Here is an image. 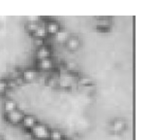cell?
<instances>
[{
  "instance_id": "30bf717a",
  "label": "cell",
  "mask_w": 152,
  "mask_h": 140,
  "mask_svg": "<svg viewBox=\"0 0 152 140\" xmlns=\"http://www.w3.org/2000/svg\"><path fill=\"white\" fill-rule=\"evenodd\" d=\"M23 79L26 81H32L37 77V73L33 69H26L23 71Z\"/></svg>"
},
{
  "instance_id": "4fadbf2b",
  "label": "cell",
  "mask_w": 152,
  "mask_h": 140,
  "mask_svg": "<svg viewBox=\"0 0 152 140\" xmlns=\"http://www.w3.org/2000/svg\"><path fill=\"white\" fill-rule=\"evenodd\" d=\"M50 138L51 140H60L61 138H63V134L59 130H50Z\"/></svg>"
},
{
  "instance_id": "7a4b0ae2",
  "label": "cell",
  "mask_w": 152,
  "mask_h": 140,
  "mask_svg": "<svg viewBox=\"0 0 152 140\" xmlns=\"http://www.w3.org/2000/svg\"><path fill=\"white\" fill-rule=\"evenodd\" d=\"M23 117H24V114L20 109H16L12 112H9L6 114V120L12 125L21 124Z\"/></svg>"
},
{
  "instance_id": "6da1fadb",
  "label": "cell",
  "mask_w": 152,
  "mask_h": 140,
  "mask_svg": "<svg viewBox=\"0 0 152 140\" xmlns=\"http://www.w3.org/2000/svg\"><path fill=\"white\" fill-rule=\"evenodd\" d=\"M30 130L33 137L38 140H47L50 138V130L44 124L37 123Z\"/></svg>"
},
{
  "instance_id": "9a60e30c",
  "label": "cell",
  "mask_w": 152,
  "mask_h": 140,
  "mask_svg": "<svg viewBox=\"0 0 152 140\" xmlns=\"http://www.w3.org/2000/svg\"><path fill=\"white\" fill-rule=\"evenodd\" d=\"M7 88H8V84H7V81H3L0 80V94L5 93Z\"/></svg>"
},
{
  "instance_id": "5b68a950",
  "label": "cell",
  "mask_w": 152,
  "mask_h": 140,
  "mask_svg": "<svg viewBox=\"0 0 152 140\" xmlns=\"http://www.w3.org/2000/svg\"><path fill=\"white\" fill-rule=\"evenodd\" d=\"M46 28H47V32L48 33H50V34H55L59 29H60V25L57 23V21H50L49 23L47 24L46 25Z\"/></svg>"
},
{
  "instance_id": "e0dca14e",
  "label": "cell",
  "mask_w": 152,
  "mask_h": 140,
  "mask_svg": "<svg viewBox=\"0 0 152 140\" xmlns=\"http://www.w3.org/2000/svg\"><path fill=\"white\" fill-rule=\"evenodd\" d=\"M0 140H4V139H3V137H2L1 135H0Z\"/></svg>"
},
{
  "instance_id": "7c38bea8",
  "label": "cell",
  "mask_w": 152,
  "mask_h": 140,
  "mask_svg": "<svg viewBox=\"0 0 152 140\" xmlns=\"http://www.w3.org/2000/svg\"><path fill=\"white\" fill-rule=\"evenodd\" d=\"M79 39L77 37H70L68 40H67V45L70 49H77V47H79Z\"/></svg>"
},
{
  "instance_id": "8fae6325",
  "label": "cell",
  "mask_w": 152,
  "mask_h": 140,
  "mask_svg": "<svg viewBox=\"0 0 152 140\" xmlns=\"http://www.w3.org/2000/svg\"><path fill=\"white\" fill-rule=\"evenodd\" d=\"M112 127L114 132H121L125 128V123L121 120H116L113 122Z\"/></svg>"
},
{
  "instance_id": "3957f363",
  "label": "cell",
  "mask_w": 152,
  "mask_h": 140,
  "mask_svg": "<svg viewBox=\"0 0 152 140\" xmlns=\"http://www.w3.org/2000/svg\"><path fill=\"white\" fill-rule=\"evenodd\" d=\"M50 54H51V51L50 49L48 46L46 45H41L38 50L36 52V56L40 60H44V58H48L50 57Z\"/></svg>"
},
{
  "instance_id": "ba28073f",
  "label": "cell",
  "mask_w": 152,
  "mask_h": 140,
  "mask_svg": "<svg viewBox=\"0 0 152 140\" xmlns=\"http://www.w3.org/2000/svg\"><path fill=\"white\" fill-rule=\"evenodd\" d=\"M38 65L41 69L43 70H49L53 67V61L51 60L50 57H48V58H44V60H40L38 62Z\"/></svg>"
},
{
  "instance_id": "8992f818",
  "label": "cell",
  "mask_w": 152,
  "mask_h": 140,
  "mask_svg": "<svg viewBox=\"0 0 152 140\" xmlns=\"http://www.w3.org/2000/svg\"><path fill=\"white\" fill-rule=\"evenodd\" d=\"M55 38H56L57 41L59 42H67V40L70 38V34L67 30H64V29H59V30L55 33Z\"/></svg>"
},
{
  "instance_id": "52a82bcc",
  "label": "cell",
  "mask_w": 152,
  "mask_h": 140,
  "mask_svg": "<svg viewBox=\"0 0 152 140\" xmlns=\"http://www.w3.org/2000/svg\"><path fill=\"white\" fill-rule=\"evenodd\" d=\"M3 109H4L5 114L12 112L14 110L18 109V104L16 101L12 100V99H9V100H6L4 102V105H3Z\"/></svg>"
},
{
  "instance_id": "5bb4252c",
  "label": "cell",
  "mask_w": 152,
  "mask_h": 140,
  "mask_svg": "<svg viewBox=\"0 0 152 140\" xmlns=\"http://www.w3.org/2000/svg\"><path fill=\"white\" fill-rule=\"evenodd\" d=\"M39 24H40L38 23V21H29V23L27 24V28L31 32H34L37 29V27H39Z\"/></svg>"
},
{
  "instance_id": "9c48e42d",
  "label": "cell",
  "mask_w": 152,
  "mask_h": 140,
  "mask_svg": "<svg viewBox=\"0 0 152 140\" xmlns=\"http://www.w3.org/2000/svg\"><path fill=\"white\" fill-rule=\"evenodd\" d=\"M34 33V35L36 36L38 39H42L44 38L45 36L48 34V32H47V28H46V25H44L42 24H39V27H37L36 30L33 32Z\"/></svg>"
},
{
  "instance_id": "277c9868",
  "label": "cell",
  "mask_w": 152,
  "mask_h": 140,
  "mask_svg": "<svg viewBox=\"0 0 152 140\" xmlns=\"http://www.w3.org/2000/svg\"><path fill=\"white\" fill-rule=\"evenodd\" d=\"M37 123H38V122H37L36 118L32 115H24L23 122H21L23 126L25 128H27V130H31V128L34 127Z\"/></svg>"
},
{
  "instance_id": "2e32d148",
  "label": "cell",
  "mask_w": 152,
  "mask_h": 140,
  "mask_svg": "<svg viewBox=\"0 0 152 140\" xmlns=\"http://www.w3.org/2000/svg\"><path fill=\"white\" fill-rule=\"evenodd\" d=\"M60 140H69V139H67V138H64V137H63V138H61Z\"/></svg>"
}]
</instances>
